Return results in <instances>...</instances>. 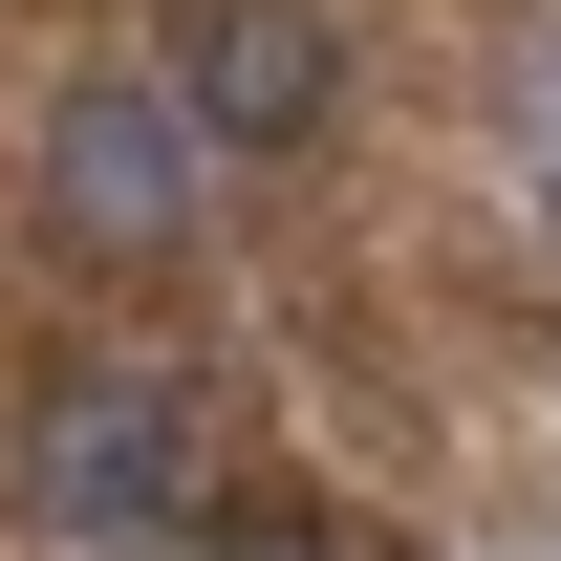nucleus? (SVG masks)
<instances>
[{
  "label": "nucleus",
  "instance_id": "f257e3e1",
  "mask_svg": "<svg viewBox=\"0 0 561 561\" xmlns=\"http://www.w3.org/2000/svg\"><path fill=\"white\" fill-rule=\"evenodd\" d=\"M22 496H44L66 540H151V518H195V411H173L151 367H66V389L22 411Z\"/></svg>",
  "mask_w": 561,
  "mask_h": 561
},
{
  "label": "nucleus",
  "instance_id": "f03ea898",
  "mask_svg": "<svg viewBox=\"0 0 561 561\" xmlns=\"http://www.w3.org/2000/svg\"><path fill=\"white\" fill-rule=\"evenodd\" d=\"M195 195H216V130L173 87H66V108H44V216H66L87 260H173Z\"/></svg>",
  "mask_w": 561,
  "mask_h": 561
},
{
  "label": "nucleus",
  "instance_id": "7ed1b4c3",
  "mask_svg": "<svg viewBox=\"0 0 561 561\" xmlns=\"http://www.w3.org/2000/svg\"><path fill=\"white\" fill-rule=\"evenodd\" d=\"M173 108L216 151H302L346 108V22L324 0H173Z\"/></svg>",
  "mask_w": 561,
  "mask_h": 561
},
{
  "label": "nucleus",
  "instance_id": "20e7f679",
  "mask_svg": "<svg viewBox=\"0 0 561 561\" xmlns=\"http://www.w3.org/2000/svg\"><path fill=\"white\" fill-rule=\"evenodd\" d=\"M216 561H346V540H302V518H216Z\"/></svg>",
  "mask_w": 561,
  "mask_h": 561
},
{
  "label": "nucleus",
  "instance_id": "39448f33",
  "mask_svg": "<svg viewBox=\"0 0 561 561\" xmlns=\"http://www.w3.org/2000/svg\"><path fill=\"white\" fill-rule=\"evenodd\" d=\"M518 108H540V173H561V44H540V66H518Z\"/></svg>",
  "mask_w": 561,
  "mask_h": 561
}]
</instances>
